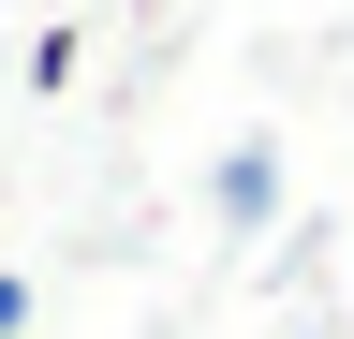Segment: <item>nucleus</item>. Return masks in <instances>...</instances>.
<instances>
[{"instance_id": "obj_1", "label": "nucleus", "mask_w": 354, "mask_h": 339, "mask_svg": "<svg viewBox=\"0 0 354 339\" xmlns=\"http://www.w3.org/2000/svg\"><path fill=\"white\" fill-rule=\"evenodd\" d=\"M266 192H281V162H266V148H236V162H221V206H236V222H266Z\"/></svg>"}]
</instances>
